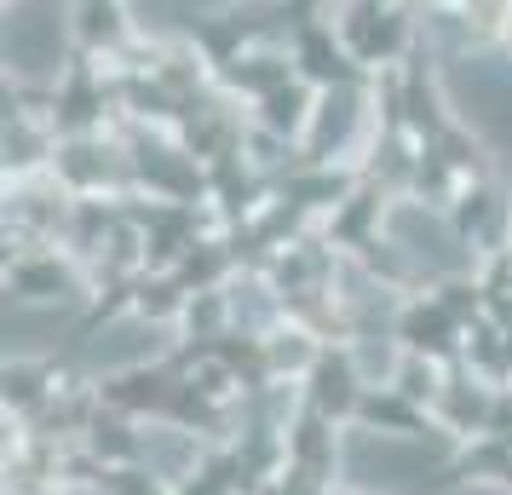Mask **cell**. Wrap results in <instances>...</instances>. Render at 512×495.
Instances as JSON below:
<instances>
[{"instance_id":"obj_1","label":"cell","mask_w":512,"mask_h":495,"mask_svg":"<svg viewBox=\"0 0 512 495\" xmlns=\"http://www.w3.org/2000/svg\"><path fill=\"white\" fill-rule=\"evenodd\" d=\"M443 98L455 104L466 133L512 173V58L501 52H461L443 64Z\"/></svg>"},{"instance_id":"obj_2","label":"cell","mask_w":512,"mask_h":495,"mask_svg":"<svg viewBox=\"0 0 512 495\" xmlns=\"http://www.w3.org/2000/svg\"><path fill=\"white\" fill-rule=\"evenodd\" d=\"M449 461L443 444H426V438H409V432H346L340 444V472H346L351 490L369 495H397L415 490L420 478Z\"/></svg>"},{"instance_id":"obj_3","label":"cell","mask_w":512,"mask_h":495,"mask_svg":"<svg viewBox=\"0 0 512 495\" xmlns=\"http://www.w3.org/2000/svg\"><path fill=\"white\" fill-rule=\"evenodd\" d=\"M64 58V6L58 0H18L6 18V64L29 81L58 70Z\"/></svg>"},{"instance_id":"obj_4","label":"cell","mask_w":512,"mask_h":495,"mask_svg":"<svg viewBox=\"0 0 512 495\" xmlns=\"http://www.w3.org/2000/svg\"><path fill=\"white\" fill-rule=\"evenodd\" d=\"M386 231H392V242L403 248V260L420 265V271H438V277H449V271H466V242L455 236V225L443 219V213H426L420 202H403V208L386 213Z\"/></svg>"},{"instance_id":"obj_5","label":"cell","mask_w":512,"mask_h":495,"mask_svg":"<svg viewBox=\"0 0 512 495\" xmlns=\"http://www.w3.org/2000/svg\"><path fill=\"white\" fill-rule=\"evenodd\" d=\"M139 449H144V461L156 467V478H167V484L196 467V438H185L179 426H150L139 438Z\"/></svg>"},{"instance_id":"obj_6","label":"cell","mask_w":512,"mask_h":495,"mask_svg":"<svg viewBox=\"0 0 512 495\" xmlns=\"http://www.w3.org/2000/svg\"><path fill=\"white\" fill-rule=\"evenodd\" d=\"M162 352V340H156V329H139V323H121V329H110V340L98 334L93 346V363L98 369H121V363H139V357Z\"/></svg>"},{"instance_id":"obj_7","label":"cell","mask_w":512,"mask_h":495,"mask_svg":"<svg viewBox=\"0 0 512 495\" xmlns=\"http://www.w3.org/2000/svg\"><path fill=\"white\" fill-rule=\"evenodd\" d=\"M225 0H139L144 24H162V29H190V24H208L219 18Z\"/></svg>"},{"instance_id":"obj_8","label":"cell","mask_w":512,"mask_h":495,"mask_svg":"<svg viewBox=\"0 0 512 495\" xmlns=\"http://www.w3.org/2000/svg\"><path fill=\"white\" fill-rule=\"evenodd\" d=\"M75 495H87V490H75Z\"/></svg>"}]
</instances>
